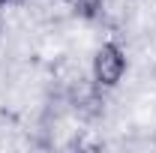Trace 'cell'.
<instances>
[{
	"label": "cell",
	"instance_id": "cell-3",
	"mask_svg": "<svg viewBox=\"0 0 156 153\" xmlns=\"http://www.w3.org/2000/svg\"><path fill=\"white\" fill-rule=\"evenodd\" d=\"M0 24H3V0H0Z\"/></svg>",
	"mask_w": 156,
	"mask_h": 153
},
{
	"label": "cell",
	"instance_id": "cell-2",
	"mask_svg": "<svg viewBox=\"0 0 156 153\" xmlns=\"http://www.w3.org/2000/svg\"><path fill=\"white\" fill-rule=\"evenodd\" d=\"M78 9V15H87V18H96L99 6H102V0H72Z\"/></svg>",
	"mask_w": 156,
	"mask_h": 153
},
{
	"label": "cell",
	"instance_id": "cell-4",
	"mask_svg": "<svg viewBox=\"0 0 156 153\" xmlns=\"http://www.w3.org/2000/svg\"><path fill=\"white\" fill-rule=\"evenodd\" d=\"M153 132H156V129H153ZM153 141H156V138H153Z\"/></svg>",
	"mask_w": 156,
	"mask_h": 153
},
{
	"label": "cell",
	"instance_id": "cell-1",
	"mask_svg": "<svg viewBox=\"0 0 156 153\" xmlns=\"http://www.w3.org/2000/svg\"><path fill=\"white\" fill-rule=\"evenodd\" d=\"M126 66H129L126 63V51L120 48V42H114V39L99 42L93 48V54H90V75L105 90H114L117 84L123 81Z\"/></svg>",
	"mask_w": 156,
	"mask_h": 153
}]
</instances>
